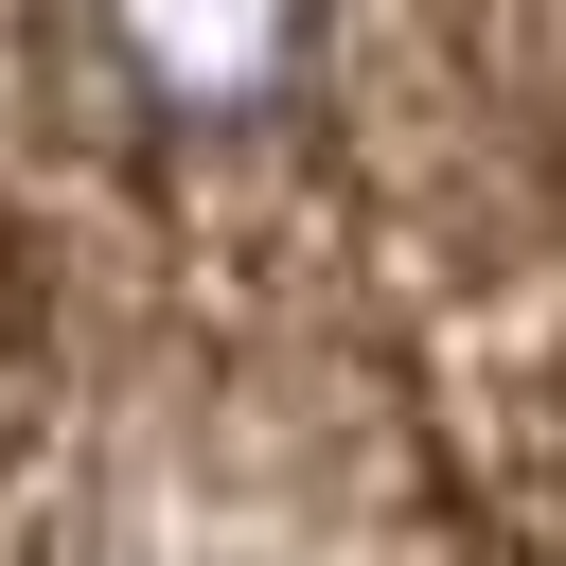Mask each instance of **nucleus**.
Segmentation results:
<instances>
[{
  "mask_svg": "<svg viewBox=\"0 0 566 566\" xmlns=\"http://www.w3.org/2000/svg\"><path fill=\"white\" fill-rule=\"evenodd\" d=\"M88 71L142 142H265L318 71V0H88Z\"/></svg>",
  "mask_w": 566,
  "mask_h": 566,
  "instance_id": "obj_1",
  "label": "nucleus"
}]
</instances>
